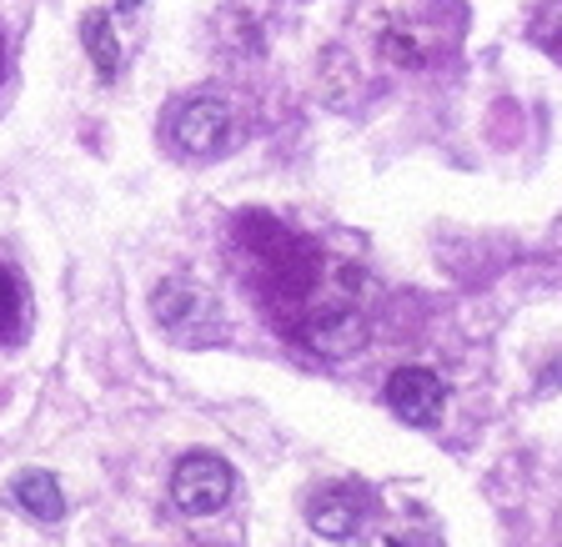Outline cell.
<instances>
[{
	"label": "cell",
	"instance_id": "6",
	"mask_svg": "<svg viewBox=\"0 0 562 547\" xmlns=\"http://www.w3.org/2000/svg\"><path fill=\"white\" fill-rule=\"evenodd\" d=\"M11 492L35 523H60V517H66V498H60V488H56L50 472H21V478L11 482Z\"/></svg>",
	"mask_w": 562,
	"mask_h": 547
},
{
	"label": "cell",
	"instance_id": "10",
	"mask_svg": "<svg viewBox=\"0 0 562 547\" xmlns=\"http://www.w3.org/2000/svg\"><path fill=\"white\" fill-rule=\"evenodd\" d=\"M136 5H140V0H121V11H136Z\"/></svg>",
	"mask_w": 562,
	"mask_h": 547
},
{
	"label": "cell",
	"instance_id": "4",
	"mask_svg": "<svg viewBox=\"0 0 562 547\" xmlns=\"http://www.w3.org/2000/svg\"><path fill=\"white\" fill-rule=\"evenodd\" d=\"M171 131H176V146H181V152L216 156L226 146V136H232V111H226L222 101L201 96V101H187L181 111H176Z\"/></svg>",
	"mask_w": 562,
	"mask_h": 547
},
{
	"label": "cell",
	"instance_id": "5",
	"mask_svg": "<svg viewBox=\"0 0 562 547\" xmlns=\"http://www.w3.org/2000/svg\"><path fill=\"white\" fill-rule=\"evenodd\" d=\"M362 517H367V488H357V482H331V488L312 502V527L322 537H331V543L357 537Z\"/></svg>",
	"mask_w": 562,
	"mask_h": 547
},
{
	"label": "cell",
	"instance_id": "3",
	"mask_svg": "<svg viewBox=\"0 0 562 547\" xmlns=\"http://www.w3.org/2000/svg\"><path fill=\"white\" fill-rule=\"evenodd\" d=\"M386 408L397 412L407 427H432L447 408V387L427 367H397L386 377Z\"/></svg>",
	"mask_w": 562,
	"mask_h": 547
},
{
	"label": "cell",
	"instance_id": "7",
	"mask_svg": "<svg viewBox=\"0 0 562 547\" xmlns=\"http://www.w3.org/2000/svg\"><path fill=\"white\" fill-rule=\"evenodd\" d=\"M196 312H206V297H201V291H191L187 281H166V287L156 291V316H161L171 332H181V326H187Z\"/></svg>",
	"mask_w": 562,
	"mask_h": 547
},
{
	"label": "cell",
	"instance_id": "2",
	"mask_svg": "<svg viewBox=\"0 0 562 547\" xmlns=\"http://www.w3.org/2000/svg\"><path fill=\"white\" fill-rule=\"evenodd\" d=\"M232 492H236V472H232V462L216 453H187L171 472V498H176V507L191 517L222 513L226 502H232Z\"/></svg>",
	"mask_w": 562,
	"mask_h": 547
},
{
	"label": "cell",
	"instance_id": "8",
	"mask_svg": "<svg viewBox=\"0 0 562 547\" xmlns=\"http://www.w3.org/2000/svg\"><path fill=\"white\" fill-rule=\"evenodd\" d=\"M81 35H86V51H91L95 70H101L105 81H111V76H116V66H121L116 35H111V15H105V11H91V15L81 21Z\"/></svg>",
	"mask_w": 562,
	"mask_h": 547
},
{
	"label": "cell",
	"instance_id": "1",
	"mask_svg": "<svg viewBox=\"0 0 562 547\" xmlns=\"http://www.w3.org/2000/svg\"><path fill=\"white\" fill-rule=\"evenodd\" d=\"M236 242L251 252V271H257L261 297L271 302L277 326H306L302 337L322 351H327L331 326L362 332L357 316H351L362 277L351 267L331 261L322 246L286 232V226L271 222V216H246V222L236 226Z\"/></svg>",
	"mask_w": 562,
	"mask_h": 547
},
{
	"label": "cell",
	"instance_id": "9",
	"mask_svg": "<svg viewBox=\"0 0 562 547\" xmlns=\"http://www.w3.org/2000/svg\"><path fill=\"white\" fill-rule=\"evenodd\" d=\"M15 326H21V287L0 267V337H15Z\"/></svg>",
	"mask_w": 562,
	"mask_h": 547
}]
</instances>
